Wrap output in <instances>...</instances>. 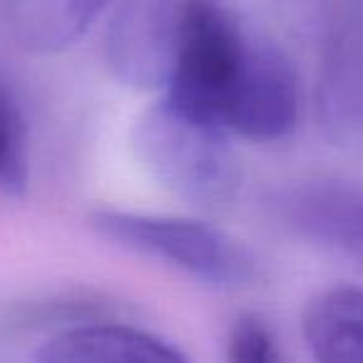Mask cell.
I'll return each instance as SVG.
<instances>
[{
    "instance_id": "cell-1",
    "label": "cell",
    "mask_w": 363,
    "mask_h": 363,
    "mask_svg": "<svg viewBox=\"0 0 363 363\" xmlns=\"http://www.w3.org/2000/svg\"><path fill=\"white\" fill-rule=\"evenodd\" d=\"M132 140L145 169L182 202L217 209L237 194L242 182L237 152L229 132L214 122L162 97L142 112Z\"/></svg>"
},
{
    "instance_id": "cell-2",
    "label": "cell",
    "mask_w": 363,
    "mask_h": 363,
    "mask_svg": "<svg viewBox=\"0 0 363 363\" xmlns=\"http://www.w3.org/2000/svg\"><path fill=\"white\" fill-rule=\"evenodd\" d=\"M90 224L107 242L142 257L160 259L209 286L239 289L254 279L249 254L212 224L115 209L95 212Z\"/></svg>"
},
{
    "instance_id": "cell-9",
    "label": "cell",
    "mask_w": 363,
    "mask_h": 363,
    "mask_svg": "<svg viewBox=\"0 0 363 363\" xmlns=\"http://www.w3.org/2000/svg\"><path fill=\"white\" fill-rule=\"evenodd\" d=\"M229 363H286L272 328L254 313H244L229 331Z\"/></svg>"
},
{
    "instance_id": "cell-7",
    "label": "cell",
    "mask_w": 363,
    "mask_h": 363,
    "mask_svg": "<svg viewBox=\"0 0 363 363\" xmlns=\"http://www.w3.org/2000/svg\"><path fill=\"white\" fill-rule=\"evenodd\" d=\"M112 0H21L16 26L35 50H62L100 18Z\"/></svg>"
},
{
    "instance_id": "cell-3",
    "label": "cell",
    "mask_w": 363,
    "mask_h": 363,
    "mask_svg": "<svg viewBox=\"0 0 363 363\" xmlns=\"http://www.w3.org/2000/svg\"><path fill=\"white\" fill-rule=\"evenodd\" d=\"M197 0H122L107 28L112 72L137 90H164Z\"/></svg>"
},
{
    "instance_id": "cell-4",
    "label": "cell",
    "mask_w": 363,
    "mask_h": 363,
    "mask_svg": "<svg viewBox=\"0 0 363 363\" xmlns=\"http://www.w3.org/2000/svg\"><path fill=\"white\" fill-rule=\"evenodd\" d=\"M298 120V82L294 65L277 45L254 43L239 85L222 117L229 135L254 142L289 137Z\"/></svg>"
},
{
    "instance_id": "cell-6",
    "label": "cell",
    "mask_w": 363,
    "mask_h": 363,
    "mask_svg": "<svg viewBox=\"0 0 363 363\" xmlns=\"http://www.w3.org/2000/svg\"><path fill=\"white\" fill-rule=\"evenodd\" d=\"M303 336L316 363H363V289L341 284L313 296Z\"/></svg>"
},
{
    "instance_id": "cell-5",
    "label": "cell",
    "mask_w": 363,
    "mask_h": 363,
    "mask_svg": "<svg viewBox=\"0 0 363 363\" xmlns=\"http://www.w3.org/2000/svg\"><path fill=\"white\" fill-rule=\"evenodd\" d=\"M38 363H192L164 338L125 323H85L52 336Z\"/></svg>"
},
{
    "instance_id": "cell-8",
    "label": "cell",
    "mask_w": 363,
    "mask_h": 363,
    "mask_svg": "<svg viewBox=\"0 0 363 363\" xmlns=\"http://www.w3.org/2000/svg\"><path fill=\"white\" fill-rule=\"evenodd\" d=\"M28 182L26 125L11 92L0 82V189L18 194Z\"/></svg>"
}]
</instances>
